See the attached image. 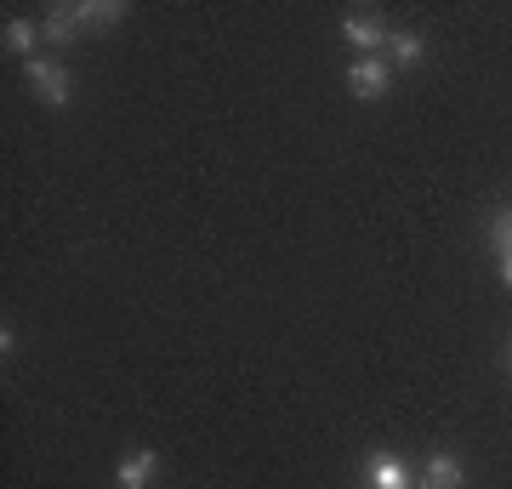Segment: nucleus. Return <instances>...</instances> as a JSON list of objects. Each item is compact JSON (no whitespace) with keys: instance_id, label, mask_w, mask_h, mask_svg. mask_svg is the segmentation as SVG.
I'll use <instances>...</instances> for the list:
<instances>
[{"instance_id":"nucleus-6","label":"nucleus","mask_w":512,"mask_h":489,"mask_svg":"<svg viewBox=\"0 0 512 489\" xmlns=\"http://www.w3.org/2000/svg\"><path fill=\"white\" fill-rule=\"evenodd\" d=\"M160 472V455L154 450H137V455H126L120 461V489H148V478Z\"/></svg>"},{"instance_id":"nucleus-5","label":"nucleus","mask_w":512,"mask_h":489,"mask_svg":"<svg viewBox=\"0 0 512 489\" xmlns=\"http://www.w3.org/2000/svg\"><path fill=\"white\" fill-rule=\"evenodd\" d=\"M74 29H80V18H74V0H69V6H52V12L40 18V40H52V46H69V40H80Z\"/></svg>"},{"instance_id":"nucleus-8","label":"nucleus","mask_w":512,"mask_h":489,"mask_svg":"<svg viewBox=\"0 0 512 489\" xmlns=\"http://www.w3.org/2000/svg\"><path fill=\"white\" fill-rule=\"evenodd\" d=\"M74 18H80V23H103V29H114V23L126 18V6H120V0H74Z\"/></svg>"},{"instance_id":"nucleus-7","label":"nucleus","mask_w":512,"mask_h":489,"mask_svg":"<svg viewBox=\"0 0 512 489\" xmlns=\"http://www.w3.org/2000/svg\"><path fill=\"white\" fill-rule=\"evenodd\" d=\"M387 52H393V63L410 69V63L427 57V40H421V29H393V35H387Z\"/></svg>"},{"instance_id":"nucleus-10","label":"nucleus","mask_w":512,"mask_h":489,"mask_svg":"<svg viewBox=\"0 0 512 489\" xmlns=\"http://www.w3.org/2000/svg\"><path fill=\"white\" fill-rule=\"evenodd\" d=\"M461 478H467V472H461L456 455H433V461H427V489H461Z\"/></svg>"},{"instance_id":"nucleus-12","label":"nucleus","mask_w":512,"mask_h":489,"mask_svg":"<svg viewBox=\"0 0 512 489\" xmlns=\"http://www.w3.org/2000/svg\"><path fill=\"white\" fill-rule=\"evenodd\" d=\"M501 279H507V285H512V245H507V251H501Z\"/></svg>"},{"instance_id":"nucleus-11","label":"nucleus","mask_w":512,"mask_h":489,"mask_svg":"<svg viewBox=\"0 0 512 489\" xmlns=\"http://www.w3.org/2000/svg\"><path fill=\"white\" fill-rule=\"evenodd\" d=\"M490 239H495V251H507V245H512V211H495Z\"/></svg>"},{"instance_id":"nucleus-9","label":"nucleus","mask_w":512,"mask_h":489,"mask_svg":"<svg viewBox=\"0 0 512 489\" xmlns=\"http://www.w3.org/2000/svg\"><path fill=\"white\" fill-rule=\"evenodd\" d=\"M35 40H40V23L29 18H6V52H18L23 63L35 57Z\"/></svg>"},{"instance_id":"nucleus-4","label":"nucleus","mask_w":512,"mask_h":489,"mask_svg":"<svg viewBox=\"0 0 512 489\" xmlns=\"http://www.w3.org/2000/svg\"><path fill=\"white\" fill-rule=\"evenodd\" d=\"M365 484L370 489H410V467L393 455H370L365 461Z\"/></svg>"},{"instance_id":"nucleus-3","label":"nucleus","mask_w":512,"mask_h":489,"mask_svg":"<svg viewBox=\"0 0 512 489\" xmlns=\"http://www.w3.org/2000/svg\"><path fill=\"white\" fill-rule=\"evenodd\" d=\"M387 35H393V29H387L382 18H370V12H348V18H342V40L359 46L365 57H376V46H387Z\"/></svg>"},{"instance_id":"nucleus-2","label":"nucleus","mask_w":512,"mask_h":489,"mask_svg":"<svg viewBox=\"0 0 512 489\" xmlns=\"http://www.w3.org/2000/svg\"><path fill=\"white\" fill-rule=\"evenodd\" d=\"M387 86H393V74H387L382 57H359V63L348 69V91L359 97V103H382Z\"/></svg>"},{"instance_id":"nucleus-1","label":"nucleus","mask_w":512,"mask_h":489,"mask_svg":"<svg viewBox=\"0 0 512 489\" xmlns=\"http://www.w3.org/2000/svg\"><path fill=\"white\" fill-rule=\"evenodd\" d=\"M23 74H29V91H35L40 103H52V109L69 103V69H63V63H52V57H29Z\"/></svg>"}]
</instances>
